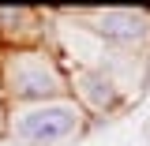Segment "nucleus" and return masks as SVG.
Wrapping results in <instances>:
<instances>
[{"mask_svg":"<svg viewBox=\"0 0 150 146\" xmlns=\"http://www.w3.org/2000/svg\"><path fill=\"white\" fill-rule=\"evenodd\" d=\"M0 90L8 105H38V101H56L71 97V79H68V60L56 45H11L0 53Z\"/></svg>","mask_w":150,"mask_h":146,"instance_id":"f257e3e1","label":"nucleus"},{"mask_svg":"<svg viewBox=\"0 0 150 146\" xmlns=\"http://www.w3.org/2000/svg\"><path fill=\"white\" fill-rule=\"evenodd\" d=\"M75 15L86 19L83 26L112 49L135 53L150 45V8H90V11H75Z\"/></svg>","mask_w":150,"mask_h":146,"instance_id":"7ed1b4c3","label":"nucleus"},{"mask_svg":"<svg viewBox=\"0 0 150 146\" xmlns=\"http://www.w3.org/2000/svg\"><path fill=\"white\" fill-rule=\"evenodd\" d=\"M8 116H11V105H8V97L0 90V139H8Z\"/></svg>","mask_w":150,"mask_h":146,"instance_id":"39448f33","label":"nucleus"},{"mask_svg":"<svg viewBox=\"0 0 150 146\" xmlns=\"http://www.w3.org/2000/svg\"><path fill=\"white\" fill-rule=\"evenodd\" d=\"M90 116L79 109L75 97L38 101V105H15L8 116V139L23 146H68L90 131Z\"/></svg>","mask_w":150,"mask_h":146,"instance_id":"f03ea898","label":"nucleus"},{"mask_svg":"<svg viewBox=\"0 0 150 146\" xmlns=\"http://www.w3.org/2000/svg\"><path fill=\"white\" fill-rule=\"evenodd\" d=\"M0 53H4V37H0Z\"/></svg>","mask_w":150,"mask_h":146,"instance_id":"423d86ee","label":"nucleus"},{"mask_svg":"<svg viewBox=\"0 0 150 146\" xmlns=\"http://www.w3.org/2000/svg\"><path fill=\"white\" fill-rule=\"evenodd\" d=\"M68 79H71V97L79 101V109L90 116V124H98L101 116L109 120L120 109H128V94L112 79L109 68L101 64H68Z\"/></svg>","mask_w":150,"mask_h":146,"instance_id":"20e7f679","label":"nucleus"}]
</instances>
